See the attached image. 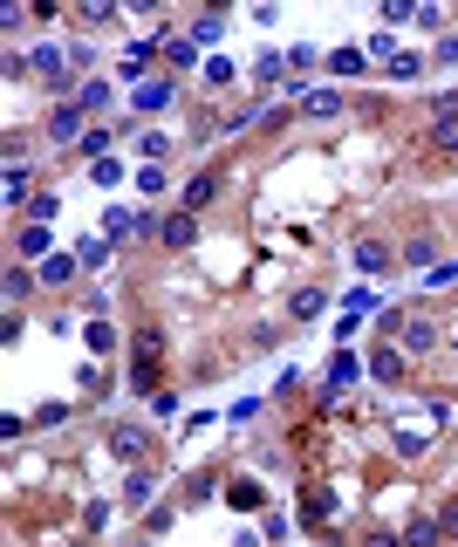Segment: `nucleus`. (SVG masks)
Wrapping results in <instances>:
<instances>
[{
  "label": "nucleus",
  "instance_id": "8",
  "mask_svg": "<svg viewBox=\"0 0 458 547\" xmlns=\"http://www.w3.org/2000/svg\"><path fill=\"white\" fill-rule=\"evenodd\" d=\"M438 541V520H410L404 527V547H431Z\"/></svg>",
  "mask_w": 458,
  "mask_h": 547
},
{
  "label": "nucleus",
  "instance_id": "3",
  "mask_svg": "<svg viewBox=\"0 0 458 547\" xmlns=\"http://www.w3.org/2000/svg\"><path fill=\"white\" fill-rule=\"evenodd\" d=\"M34 76L42 82H69V55L62 49H34Z\"/></svg>",
  "mask_w": 458,
  "mask_h": 547
},
{
  "label": "nucleus",
  "instance_id": "4",
  "mask_svg": "<svg viewBox=\"0 0 458 547\" xmlns=\"http://www.w3.org/2000/svg\"><path fill=\"white\" fill-rule=\"evenodd\" d=\"M390 267V247L383 239H356V274H383Z\"/></svg>",
  "mask_w": 458,
  "mask_h": 547
},
{
  "label": "nucleus",
  "instance_id": "9",
  "mask_svg": "<svg viewBox=\"0 0 458 547\" xmlns=\"http://www.w3.org/2000/svg\"><path fill=\"white\" fill-rule=\"evenodd\" d=\"M329 69H335V76H363V55H356V49H335Z\"/></svg>",
  "mask_w": 458,
  "mask_h": 547
},
{
  "label": "nucleus",
  "instance_id": "1",
  "mask_svg": "<svg viewBox=\"0 0 458 547\" xmlns=\"http://www.w3.org/2000/svg\"><path fill=\"white\" fill-rule=\"evenodd\" d=\"M431 151H458V103L452 96L431 103Z\"/></svg>",
  "mask_w": 458,
  "mask_h": 547
},
{
  "label": "nucleus",
  "instance_id": "5",
  "mask_svg": "<svg viewBox=\"0 0 458 547\" xmlns=\"http://www.w3.org/2000/svg\"><path fill=\"white\" fill-rule=\"evenodd\" d=\"M370 369H377L383 384H397V376H404V349H377V356H370Z\"/></svg>",
  "mask_w": 458,
  "mask_h": 547
},
{
  "label": "nucleus",
  "instance_id": "6",
  "mask_svg": "<svg viewBox=\"0 0 458 547\" xmlns=\"http://www.w3.org/2000/svg\"><path fill=\"white\" fill-rule=\"evenodd\" d=\"M212 192H219V179H212V171H205V179H192V185H185V212H192V206H205Z\"/></svg>",
  "mask_w": 458,
  "mask_h": 547
},
{
  "label": "nucleus",
  "instance_id": "12",
  "mask_svg": "<svg viewBox=\"0 0 458 547\" xmlns=\"http://www.w3.org/2000/svg\"><path fill=\"white\" fill-rule=\"evenodd\" d=\"M164 247H192V219H164Z\"/></svg>",
  "mask_w": 458,
  "mask_h": 547
},
{
  "label": "nucleus",
  "instance_id": "11",
  "mask_svg": "<svg viewBox=\"0 0 458 547\" xmlns=\"http://www.w3.org/2000/svg\"><path fill=\"white\" fill-rule=\"evenodd\" d=\"M349 384H356V363H349V356H335V369H329V391H349Z\"/></svg>",
  "mask_w": 458,
  "mask_h": 547
},
{
  "label": "nucleus",
  "instance_id": "10",
  "mask_svg": "<svg viewBox=\"0 0 458 547\" xmlns=\"http://www.w3.org/2000/svg\"><path fill=\"white\" fill-rule=\"evenodd\" d=\"M226 499H233V506H260V486H254V479H233Z\"/></svg>",
  "mask_w": 458,
  "mask_h": 547
},
{
  "label": "nucleus",
  "instance_id": "2",
  "mask_svg": "<svg viewBox=\"0 0 458 547\" xmlns=\"http://www.w3.org/2000/svg\"><path fill=\"white\" fill-rule=\"evenodd\" d=\"M397 336H404V349H410V356H424V349L438 342V329H431V322H417V315H410V322H397Z\"/></svg>",
  "mask_w": 458,
  "mask_h": 547
},
{
  "label": "nucleus",
  "instance_id": "7",
  "mask_svg": "<svg viewBox=\"0 0 458 547\" xmlns=\"http://www.w3.org/2000/svg\"><path fill=\"white\" fill-rule=\"evenodd\" d=\"M49 137H55V144H69V137H82V117H76V110H62V117L49 124Z\"/></svg>",
  "mask_w": 458,
  "mask_h": 547
}]
</instances>
